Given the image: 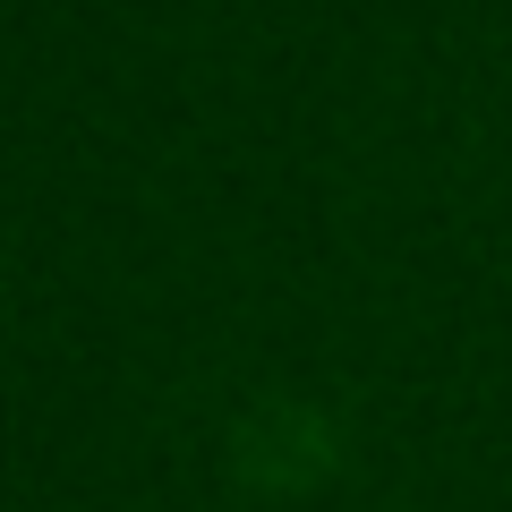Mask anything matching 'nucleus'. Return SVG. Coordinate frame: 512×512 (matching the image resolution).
<instances>
[]
</instances>
